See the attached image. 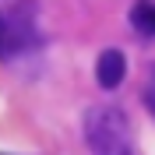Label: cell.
<instances>
[{
  "mask_svg": "<svg viewBox=\"0 0 155 155\" xmlns=\"http://www.w3.org/2000/svg\"><path fill=\"white\" fill-rule=\"evenodd\" d=\"M85 137L92 152L102 155H127L130 152V120L116 106H95L85 113Z\"/></svg>",
  "mask_w": 155,
  "mask_h": 155,
  "instance_id": "1",
  "label": "cell"
},
{
  "mask_svg": "<svg viewBox=\"0 0 155 155\" xmlns=\"http://www.w3.org/2000/svg\"><path fill=\"white\" fill-rule=\"evenodd\" d=\"M124 74H127V60H124V53H120V49H106V53L99 57V64H95L99 85H102V88H116L120 81H124Z\"/></svg>",
  "mask_w": 155,
  "mask_h": 155,
  "instance_id": "2",
  "label": "cell"
},
{
  "mask_svg": "<svg viewBox=\"0 0 155 155\" xmlns=\"http://www.w3.org/2000/svg\"><path fill=\"white\" fill-rule=\"evenodd\" d=\"M130 21H134L141 32L155 35V4H152V0H137L134 11H130Z\"/></svg>",
  "mask_w": 155,
  "mask_h": 155,
  "instance_id": "3",
  "label": "cell"
}]
</instances>
